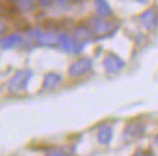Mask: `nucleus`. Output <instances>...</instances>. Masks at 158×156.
Returning <instances> with one entry per match:
<instances>
[{"label": "nucleus", "instance_id": "6e6552de", "mask_svg": "<svg viewBox=\"0 0 158 156\" xmlns=\"http://www.w3.org/2000/svg\"><path fill=\"white\" fill-rule=\"evenodd\" d=\"M73 37L78 39L81 44H86V42H89L91 39L94 38L95 35L92 34L91 28L88 25H78L76 28H75V32H73Z\"/></svg>", "mask_w": 158, "mask_h": 156}, {"label": "nucleus", "instance_id": "f03ea898", "mask_svg": "<svg viewBox=\"0 0 158 156\" xmlns=\"http://www.w3.org/2000/svg\"><path fill=\"white\" fill-rule=\"evenodd\" d=\"M29 38L35 39V42L43 47L59 45V34L53 32V31H41L40 28H34L29 31Z\"/></svg>", "mask_w": 158, "mask_h": 156}, {"label": "nucleus", "instance_id": "2eb2a0df", "mask_svg": "<svg viewBox=\"0 0 158 156\" xmlns=\"http://www.w3.org/2000/svg\"><path fill=\"white\" fill-rule=\"evenodd\" d=\"M6 31H7V26H6L5 23L0 21V37H2V35H5Z\"/></svg>", "mask_w": 158, "mask_h": 156}, {"label": "nucleus", "instance_id": "423d86ee", "mask_svg": "<svg viewBox=\"0 0 158 156\" xmlns=\"http://www.w3.org/2000/svg\"><path fill=\"white\" fill-rule=\"evenodd\" d=\"M59 45H60L64 51L73 53V54H79L85 47V45L81 44L75 37L69 35V34H59Z\"/></svg>", "mask_w": 158, "mask_h": 156}, {"label": "nucleus", "instance_id": "f8f14e48", "mask_svg": "<svg viewBox=\"0 0 158 156\" xmlns=\"http://www.w3.org/2000/svg\"><path fill=\"white\" fill-rule=\"evenodd\" d=\"M113 139V128L110 126H102L98 130V142L101 145H108Z\"/></svg>", "mask_w": 158, "mask_h": 156}, {"label": "nucleus", "instance_id": "7ed1b4c3", "mask_svg": "<svg viewBox=\"0 0 158 156\" xmlns=\"http://www.w3.org/2000/svg\"><path fill=\"white\" fill-rule=\"evenodd\" d=\"M31 78H32V72L31 70H19L18 73H15V76L9 80V92L19 94V92L25 90Z\"/></svg>", "mask_w": 158, "mask_h": 156}, {"label": "nucleus", "instance_id": "f257e3e1", "mask_svg": "<svg viewBox=\"0 0 158 156\" xmlns=\"http://www.w3.org/2000/svg\"><path fill=\"white\" fill-rule=\"evenodd\" d=\"M86 25L91 28L92 34L98 37V38H104V37H108L116 31V25L111 23L110 21H107V18H101L95 15V16H91L88 19Z\"/></svg>", "mask_w": 158, "mask_h": 156}, {"label": "nucleus", "instance_id": "9b49d317", "mask_svg": "<svg viewBox=\"0 0 158 156\" xmlns=\"http://www.w3.org/2000/svg\"><path fill=\"white\" fill-rule=\"evenodd\" d=\"M95 9L97 15L101 18H110L113 15V10L107 3V0H95Z\"/></svg>", "mask_w": 158, "mask_h": 156}, {"label": "nucleus", "instance_id": "1a4fd4ad", "mask_svg": "<svg viewBox=\"0 0 158 156\" xmlns=\"http://www.w3.org/2000/svg\"><path fill=\"white\" fill-rule=\"evenodd\" d=\"M22 44H23V37L21 34L7 35L6 38L0 41V47L2 48H16V47H21Z\"/></svg>", "mask_w": 158, "mask_h": 156}, {"label": "nucleus", "instance_id": "f3484780", "mask_svg": "<svg viewBox=\"0 0 158 156\" xmlns=\"http://www.w3.org/2000/svg\"><path fill=\"white\" fill-rule=\"evenodd\" d=\"M135 2H138V3H147L148 0H135Z\"/></svg>", "mask_w": 158, "mask_h": 156}, {"label": "nucleus", "instance_id": "ddd939ff", "mask_svg": "<svg viewBox=\"0 0 158 156\" xmlns=\"http://www.w3.org/2000/svg\"><path fill=\"white\" fill-rule=\"evenodd\" d=\"M16 5L22 12H31L35 7V3H32V0H19Z\"/></svg>", "mask_w": 158, "mask_h": 156}, {"label": "nucleus", "instance_id": "4468645a", "mask_svg": "<svg viewBox=\"0 0 158 156\" xmlns=\"http://www.w3.org/2000/svg\"><path fill=\"white\" fill-rule=\"evenodd\" d=\"M45 156H70L69 153H66L64 150H62V149H57V147H53V149H50V150L47 152V155Z\"/></svg>", "mask_w": 158, "mask_h": 156}, {"label": "nucleus", "instance_id": "39448f33", "mask_svg": "<svg viewBox=\"0 0 158 156\" xmlns=\"http://www.w3.org/2000/svg\"><path fill=\"white\" fill-rule=\"evenodd\" d=\"M139 22L147 31H154L158 26V7L151 6L145 12H142L139 16Z\"/></svg>", "mask_w": 158, "mask_h": 156}, {"label": "nucleus", "instance_id": "9d476101", "mask_svg": "<svg viewBox=\"0 0 158 156\" xmlns=\"http://www.w3.org/2000/svg\"><path fill=\"white\" fill-rule=\"evenodd\" d=\"M62 83V76L59 73H48L44 76V82H43V89H56L59 85Z\"/></svg>", "mask_w": 158, "mask_h": 156}, {"label": "nucleus", "instance_id": "dca6fc26", "mask_svg": "<svg viewBox=\"0 0 158 156\" xmlns=\"http://www.w3.org/2000/svg\"><path fill=\"white\" fill-rule=\"evenodd\" d=\"M135 156H152V155H149V153H136Z\"/></svg>", "mask_w": 158, "mask_h": 156}, {"label": "nucleus", "instance_id": "0eeeda50", "mask_svg": "<svg viewBox=\"0 0 158 156\" xmlns=\"http://www.w3.org/2000/svg\"><path fill=\"white\" fill-rule=\"evenodd\" d=\"M104 69L107 70L108 73H117L120 70H123L124 66H126V63L122 57H118L117 54H114V53H110L107 56L104 57Z\"/></svg>", "mask_w": 158, "mask_h": 156}, {"label": "nucleus", "instance_id": "20e7f679", "mask_svg": "<svg viewBox=\"0 0 158 156\" xmlns=\"http://www.w3.org/2000/svg\"><path fill=\"white\" fill-rule=\"evenodd\" d=\"M91 69H92V60L89 57H82V58H79V60H76L75 63L70 64V67H69V76L73 79L82 78L86 73L91 72Z\"/></svg>", "mask_w": 158, "mask_h": 156}]
</instances>
